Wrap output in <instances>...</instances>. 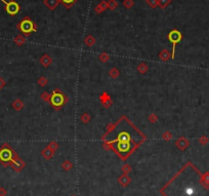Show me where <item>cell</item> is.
<instances>
[{
	"label": "cell",
	"instance_id": "3",
	"mask_svg": "<svg viewBox=\"0 0 209 196\" xmlns=\"http://www.w3.org/2000/svg\"><path fill=\"white\" fill-rule=\"evenodd\" d=\"M21 29H22V31H24V32H26V33H29L32 31V29H33V24L31 21L29 20H25L23 21V22L21 23Z\"/></svg>",
	"mask_w": 209,
	"mask_h": 196
},
{
	"label": "cell",
	"instance_id": "4",
	"mask_svg": "<svg viewBox=\"0 0 209 196\" xmlns=\"http://www.w3.org/2000/svg\"><path fill=\"white\" fill-rule=\"evenodd\" d=\"M61 1H63V3L65 5H67V6H70V5L73 4L74 2L76 1V0H61Z\"/></svg>",
	"mask_w": 209,
	"mask_h": 196
},
{
	"label": "cell",
	"instance_id": "2",
	"mask_svg": "<svg viewBox=\"0 0 209 196\" xmlns=\"http://www.w3.org/2000/svg\"><path fill=\"white\" fill-rule=\"evenodd\" d=\"M3 2H5L4 0H2ZM6 4V11L9 14H15L20 10V6L15 3L14 1H11V2H5Z\"/></svg>",
	"mask_w": 209,
	"mask_h": 196
},
{
	"label": "cell",
	"instance_id": "1",
	"mask_svg": "<svg viewBox=\"0 0 209 196\" xmlns=\"http://www.w3.org/2000/svg\"><path fill=\"white\" fill-rule=\"evenodd\" d=\"M189 181H181L179 184V196H209V188L203 183L201 176L192 171Z\"/></svg>",
	"mask_w": 209,
	"mask_h": 196
}]
</instances>
